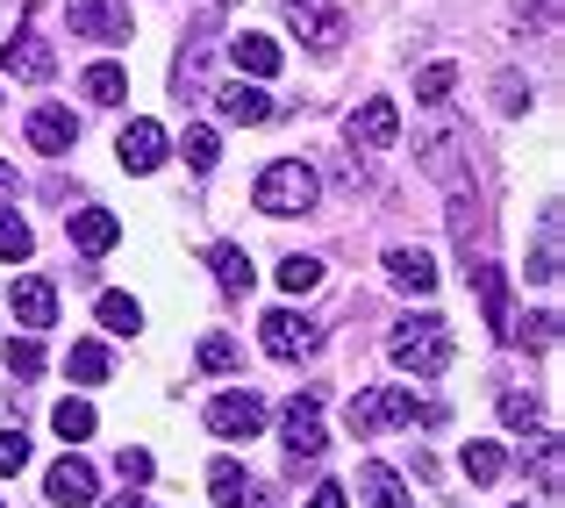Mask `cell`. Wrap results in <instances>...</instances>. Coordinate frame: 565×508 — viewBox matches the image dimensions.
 Masks as SVG:
<instances>
[{
	"label": "cell",
	"instance_id": "obj_1",
	"mask_svg": "<svg viewBox=\"0 0 565 508\" xmlns=\"http://www.w3.org/2000/svg\"><path fill=\"white\" fill-rule=\"evenodd\" d=\"M386 358H394V372L437 380V372L451 366V330H444V316H408V322H394V337H386Z\"/></svg>",
	"mask_w": 565,
	"mask_h": 508
},
{
	"label": "cell",
	"instance_id": "obj_2",
	"mask_svg": "<svg viewBox=\"0 0 565 508\" xmlns=\"http://www.w3.org/2000/svg\"><path fill=\"white\" fill-rule=\"evenodd\" d=\"M250 201H258V215H308V208L322 201V179L316 166H301V158H279V166L258 172V187H250Z\"/></svg>",
	"mask_w": 565,
	"mask_h": 508
},
{
	"label": "cell",
	"instance_id": "obj_3",
	"mask_svg": "<svg viewBox=\"0 0 565 508\" xmlns=\"http://www.w3.org/2000/svg\"><path fill=\"white\" fill-rule=\"evenodd\" d=\"M351 430L359 437H373V430H408V423H437V409L429 401H415L408 387H373V394H351Z\"/></svg>",
	"mask_w": 565,
	"mask_h": 508
},
{
	"label": "cell",
	"instance_id": "obj_4",
	"mask_svg": "<svg viewBox=\"0 0 565 508\" xmlns=\"http://www.w3.org/2000/svg\"><path fill=\"white\" fill-rule=\"evenodd\" d=\"M258 430H265V401L250 394V387H236V394H215V401H207V437L250 444Z\"/></svg>",
	"mask_w": 565,
	"mask_h": 508
},
{
	"label": "cell",
	"instance_id": "obj_5",
	"mask_svg": "<svg viewBox=\"0 0 565 508\" xmlns=\"http://www.w3.org/2000/svg\"><path fill=\"white\" fill-rule=\"evenodd\" d=\"M115 158H122V172H158L172 158V137H166V123H151V115H137V123L115 137Z\"/></svg>",
	"mask_w": 565,
	"mask_h": 508
},
{
	"label": "cell",
	"instance_id": "obj_6",
	"mask_svg": "<svg viewBox=\"0 0 565 508\" xmlns=\"http://www.w3.org/2000/svg\"><path fill=\"white\" fill-rule=\"evenodd\" d=\"M279 437H287L294 458H322V444H330V437H322V394H316V387L287 401V415H279Z\"/></svg>",
	"mask_w": 565,
	"mask_h": 508
},
{
	"label": "cell",
	"instance_id": "obj_7",
	"mask_svg": "<svg viewBox=\"0 0 565 508\" xmlns=\"http://www.w3.org/2000/svg\"><path fill=\"white\" fill-rule=\"evenodd\" d=\"M258 343H265L273 358H287V366H294V358H308V351L322 343V330H316L308 316H294V308H273V316L258 322Z\"/></svg>",
	"mask_w": 565,
	"mask_h": 508
},
{
	"label": "cell",
	"instance_id": "obj_8",
	"mask_svg": "<svg viewBox=\"0 0 565 508\" xmlns=\"http://www.w3.org/2000/svg\"><path fill=\"white\" fill-rule=\"evenodd\" d=\"M287 22L301 29L316 51H337V43L351 36V29H344V8H337V0H287Z\"/></svg>",
	"mask_w": 565,
	"mask_h": 508
},
{
	"label": "cell",
	"instance_id": "obj_9",
	"mask_svg": "<svg viewBox=\"0 0 565 508\" xmlns=\"http://www.w3.org/2000/svg\"><path fill=\"white\" fill-rule=\"evenodd\" d=\"M472 294H480L487 308V330H494L501 343H515V308H509V279H501V265H466Z\"/></svg>",
	"mask_w": 565,
	"mask_h": 508
},
{
	"label": "cell",
	"instance_id": "obj_10",
	"mask_svg": "<svg viewBox=\"0 0 565 508\" xmlns=\"http://www.w3.org/2000/svg\"><path fill=\"white\" fill-rule=\"evenodd\" d=\"M72 36H94V43H129V8H115V0H72L65 8Z\"/></svg>",
	"mask_w": 565,
	"mask_h": 508
},
{
	"label": "cell",
	"instance_id": "obj_11",
	"mask_svg": "<svg viewBox=\"0 0 565 508\" xmlns=\"http://www.w3.org/2000/svg\"><path fill=\"white\" fill-rule=\"evenodd\" d=\"M43 495H51L57 508H86V501L100 495V473L86 466V458H57V466L43 473Z\"/></svg>",
	"mask_w": 565,
	"mask_h": 508
},
{
	"label": "cell",
	"instance_id": "obj_12",
	"mask_svg": "<svg viewBox=\"0 0 565 508\" xmlns=\"http://www.w3.org/2000/svg\"><path fill=\"white\" fill-rule=\"evenodd\" d=\"M394 137H401V108L386 94H373L351 115V144H359V151H394Z\"/></svg>",
	"mask_w": 565,
	"mask_h": 508
},
{
	"label": "cell",
	"instance_id": "obj_13",
	"mask_svg": "<svg viewBox=\"0 0 565 508\" xmlns=\"http://www.w3.org/2000/svg\"><path fill=\"white\" fill-rule=\"evenodd\" d=\"M8 308H14V322L36 337V330H51V322H57V287H51V279H14Z\"/></svg>",
	"mask_w": 565,
	"mask_h": 508
},
{
	"label": "cell",
	"instance_id": "obj_14",
	"mask_svg": "<svg viewBox=\"0 0 565 508\" xmlns=\"http://www.w3.org/2000/svg\"><path fill=\"white\" fill-rule=\"evenodd\" d=\"M215 108H222V123H244V129H258L265 115H273V94H265L258 80H230V86H215Z\"/></svg>",
	"mask_w": 565,
	"mask_h": 508
},
{
	"label": "cell",
	"instance_id": "obj_15",
	"mask_svg": "<svg viewBox=\"0 0 565 508\" xmlns=\"http://www.w3.org/2000/svg\"><path fill=\"white\" fill-rule=\"evenodd\" d=\"M29 144H36L43 158H65L72 144H79V123H72V108H57V100H43V108L29 115Z\"/></svg>",
	"mask_w": 565,
	"mask_h": 508
},
{
	"label": "cell",
	"instance_id": "obj_16",
	"mask_svg": "<svg viewBox=\"0 0 565 508\" xmlns=\"http://www.w3.org/2000/svg\"><path fill=\"white\" fill-rule=\"evenodd\" d=\"M72 244H79L86 258H108V251L122 244V222H115L108 208H72Z\"/></svg>",
	"mask_w": 565,
	"mask_h": 508
},
{
	"label": "cell",
	"instance_id": "obj_17",
	"mask_svg": "<svg viewBox=\"0 0 565 508\" xmlns=\"http://www.w3.org/2000/svg\"><path fill=\"white\" fill-rule=\"evenodd\" d=\"M207 265H215V287L230 294V301H244V294L258 287V265H250V251H236V244H215Z\"/></svg>",
	"mask_w": 565,
	"mask_h": 508
},
{
	"label": "cell",
	"instance_id": "obj_18",
	"mask_svg": "<svg viewBox=\"0 0 565 508\" xmlns=\"http://www.w3.org/2000/svg\"><path fill=\"white\" fill-rule=\"evenodd\" d=\"M230 65H236V80H273V72H279V43L273 36H250V29H244V36H236L230 43Z\"/></svg>",
	"mask_w": 565,
	"mask_h": 508
},
{
	"label": "cell",
	"instance_id": "obj_19",
	"mask_svg": "<svg viewBox=\"0 0 565 508\" xmlns=\"http://www.w3.org/2000/svg\"><path fill=\"white\" fill-rule=\"evenodd\" d=\"M386 279L401 294H437V258L429 251H386Z\"/></svg>",
	"mask_w": 565,
	"mask_h": 508
},
{
	"label": "cell",
	"instance_id": "obj_20",
	"mask_svg": "<svg viewBox=\"0 0 565 508\" xmlns=\"http://www.w3.org/2000/svg\"><path fill=\"white\" fill-rule=\"evenodd\" d=\"M0 72H14V80H51V51H43L36 29H22V36L0 51Z\"/></svg>",
	"mask_w": 565,
	"mask_h": 508
},
{
	"label": "cell",
	"instance_id": "obj_21",
	"mask_svg": "<svg viewBox=\"0 0 565 508\" xmlns=\"http://www.w3.org/2000/svg\"><path fill=\"white\" fill-rule=\"evenodd\" d=\"M207 495H215V508H244V501H258V495H250V473L236 466V458H215V466H207Z\"/></svg>",
	"mask_w": 565,
	"mask_h": 508
},
{
	"label": "cell",
	"instance_id": "obj_22",
	"mask_svg": "<svg viewBox=\"0 0 565 508\" xmlns=\"http://www.w3.org/2000/svg\"><path fill=\"white\" fill-rule=\"evenodd\" d=\"M359 487H365V508H408V480L394 466H380V458L359 473Z\"/></svg>",
	"mask_w": 565,
	"mask_h": 508
},
{
	"label": "cell",
	"instance_id": "obj_23",
	"mask_svg": "<svg viewBox=\"0 0 565 508\" xmlns=\"http://www.w3.org/2000/svg\"><path fill=\"white\" fill-rule=\"evenodd\" d=\"M94 316H100V330H108V337H137L143 330V308L129 301V294H100Z\"/></svg>",
	"mask_w": 565,
	"mask_h": 508
},
{
	"label": "cell",
	"instance_id": "obj_24",
	"mask_svg": "<svg viewBox=\"0 0 565 508\" xmlns=\"http://www.w3.org/2000/svg\"><path fill=\"white\" fill-rule=\"evenodd\" d=\"M79 86H86V100H94V108H122V100H129V72L122 65H94Z\"/></svg>",
	"mask_w": 565,
	"mask_h": 508
},
{
	"label": "cell",
	"instance_id": "obj_25",
	"mask_svg": "<svg viewBox=\"0 0 565 508\" xmlns=\"http://www.w3.org/2000/svg\"><path fill=\"white\" fill-rule=\"evenodd\" d=\"M501 466H509V458H501V444H487V437L466 444V480H472V487H494Z\"/></svg>",
	"mask_w": 565,
	"mask_h": 508
},
{
	"label": "cell",
	"instance_id": "obj_26",
	"mask_svg": "<svg viewBox=\"0 0 565 508\" xmlns=\"http://www.w3.org/2000/svg\"><path fill=\"white\" fill-rule=\"evenodd\" d=\"M65 372L79 387H94V380H108V343H72V358H65Z\"/></svg>",
	"mask_w": 565,
	"mask_h": 508
},
{
	"label": "cell",
	"instance_id": "obj_27",
	"mask_svg": "<svg viewBox=\"0 0 565 508\" xmlns=\"http://www.w3.org/2000/svg\"><path fill=\"white\" fill-rule=\"evenodd\" d=\"M51 430L65 444H79V437H94V401H57V415H51Z\"/></svg>",
	"mask_w": 565,
	"mask_h": 508
},
{
	"label": "cell",
	"instance_id": "obj_28",
	"mask_svg": "<svg viewBox=\"0 0 565 508\" xmlns=\"http://www.w3.org/2000/svg\"><path fill=\"white\" fill-rule=\"evenodd\" d=\"M322 279V258H308V251H294V258H279V287L287 294H308Z\"/></svg>",
	"mask_w": 565,
	"mask_h": 508
},
{
	"label": "cell",
	"instance_id": "obj_29",
	"mask_svg": "<svg viewBox=\"0 0 565 508\" xmlns=\"http://www.w3.org/2000/svg\"><path fill=\"white\" fill-rule=\"evenodd\" d=\"M29 251H36V236H29V222L8 208V215H0V258H14V265H22Z\"/></svg>",
	"mask_w": 565,
	"mask_h": 508
},
{
	"label": "cell",
	"instance_id": "obj_30",
	"mask_svg": "<svg viewBox=\"0 0 565 508\" xmlns=\"http://www.w3.org/2000/svg\"><path fill=\"white\" fill-rule=\"evenodd\" d=\"M180 151H186V166H193V172H215L222 137H215V129H186V144H180Z\"/></svg>",
	"mask_w": 565,
	"mask_h": 508
},
{
	"label": "cell",
	"instance_id": "obj_31",
	"mask_svg": "<svg viewBox=\"0 0 565 508\" xmlns=\"http://www.w3.org/2000/svg\"><path fill=\"white\" fill-rule=\"evenodd\" d=\"M451 86H458V65H444V57H437V65H423V72H415V100H444Z\"/></svg>",
	"mask_w": 565,
	"mask_h": 508
},
{
	"label": "cell",
	"instance_id": "obj_32",
	"mask_svg": "<svg viewBox=\"0 0 565 508\" xmlns=\"http://www.w3.org/2000/svg\"><path fill=\"white\" fill-rule=\"evenodd\" d=\"M8 372L14 380H36L43 372V343L36 337H8Z\"/></svg>",
	"mask_w": 565,
	"mask_h": 508
},
{
	"label": "cell",
	"instance_id": "obj_33",
	"mask_svg": "<svg viewBox=\"0 0 565 508\" xmlns=\"http://www.w3.org/2000/svg\"><path fill=\"white\" fill-rule=\"evenodd\" d=\"M115 473H122V487H143V480H151V452H143V444H122V458H115Z\"/></svg>",
	"mask_w": 565,
	"mask_h": 508
},
{
	"label": "cell",
	"instance_id": "obj_34",
	"mask_svg": "<svg viewBox=\"0 0 565 508\" xmlns=\"http://www.w3.org/2000/svg\"><path fill=\"white\" fill-rule=\"evenodd\" d=\"M530 279H544V287L558 279V215L544 222V244H537V265H530Z\"/></svg>",
	"mask_w": 565,
	"mask_h": 508
},
{
	"label": "cell",
	"instance_id": "obj_35",
	"mask_svg": "<svg viewBox=\"0 0 565 508\" xmlns=\"http://www.w3.org/2000/svg\"><path fill=\"white\" fill-rule=\"evenodd\" d=\"M22 466H29V437L22 430H0V480H14Z\"/></svg>",
	"mask_w": 565,
	"mask_h": 508
},
{
	"label": "cell",
	"instance_id": "obj_36",
	"mask_svg": "<svg viewBox=\"0 0 565 508\" xmlns=\"http://www.w3.org/2000/svg\"><path fill=\"white\" fill-rule=\"evenodd\" d=\"M201 372H236V343L230 337H201Z\"/></svg>",
	"mask_w": 565,
	"mask_h": 508
},
{
	"label": "cell",
	"instance_id": "obj_37",
	"mask_svg": "<svg viewBox=\"0 0 565 508\" xmlns=\"http://www.w3.org/2000/svg\"><path fill=\"white\" fill-rule=\"evenodd\" d=\"M494 100H501V115H523V108H530V86H523V80H515V72H509Z\"/></svg>",
	"mask_w": 565,
	"mask_h": 508
},
{
	"label": "cell",
	"instance_id": "obj_38",
	"mask_svg": "<svg viewBox=\"0 0 565 508\" xmlns=\"http://www.w3.org/2000/svg\"><path fill=\"white\" fill-rule=\"evenodd\" d=\"M501 423H515V430H523V423H537V401L509 394V401H501Z\"/></svg>",
	"mask_w": 565,
	"mask_h": 508
},
{
	"label": "cell",
	"instance_id": "obj_39",
	"mask_svg": "<svg viewBox=\"0 0 565 508\" xmlns=\"http://www.w3.org/2000/svg\"><path fill=\"white\" fill-rule=\"evenodd\" d=\"M537 480L558 487V444H552V437H544V452H537Z\"/></svg>",
	"mask_w": 565,
	"mask_h": 508
},
{
	"label": "cell",
	"instance_id": "obj_40",
	"mask_svg": "<svg viewBox=\"0 0 565 508\" xmlns=\"http://www.w3.org/2000/svg\"><path fill=\"white\" fill-rule=\"evenodd\" d=\"M308 508H351V501H344V487H316V495H308Z\"/></svg>",
	"mask_w": 565,
	"mask_h": 508
},
{
	"label": "cell",
	"instance_id": "obj_41",
	"mask_svg": "<svg viewBox=\"0 0 565 508\" xmlns=\"http://www.w3.org/2000/svg\"><path fill=\"white\" fill-rule=\"evenodd\" d=\"M0 201H14V166H0Z\"/></svg>",
	"mask_w": 565,
	"mask_h": 508
},
{
	"label": "cell",
	"instance_id": "obj_42",
	"mask_svg": "<svg viewBox=\"0 0 565 508\" xmlns=\"http://www.w3.org/2000/svg\"><path fill=\"white\" fill-rule=\"evenodd\" d=\"M108 508H143V501H137V495H115V501H108Z\"/></svg>",
	"mask_w": 565,
	"mask_h": 508
},
{
	"label": "cell",
	"instance_id": "obj_43",
	"mask_svg": "<svg viewBox=\"0 0 565 508\" xmlns=\"http://www.w3.org/2000/svg\"><path fill=\"white\" fill-rule=\"evenodd\" d=\"M0 508H8V501H0Z\"/></svg>",
	"mask_w": 565,
	"mask_h": 508
}]
</instances>
